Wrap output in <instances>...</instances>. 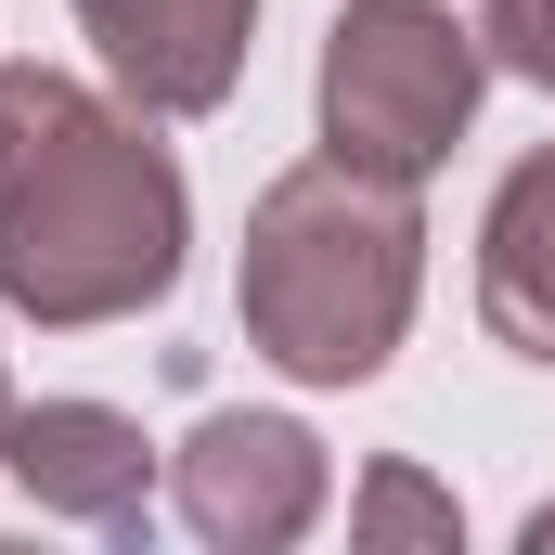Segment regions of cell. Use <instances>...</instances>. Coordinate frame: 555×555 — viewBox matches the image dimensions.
<instances>
[{"mask_svg":"<svg viewBox=\"0 0 555 555\" xmlns=\"http://www.w3.org/2000/svg\"><path fill=\"white\" fill-rule=\"evenodd\" d=\"M0 478L39 517H78V530H142L155 517V439L117 401H13Z\"/></svg>","mask_w":555,"mask_h":555,"instance_id":"6","label":"cell"},{"mask_svg":"<svg viewBox=\"0 0 555 555\" xmlns=\"http://www.w3.org/2000/svg\"><path fill=\"white\" fill-rule=\"evenodd\" d=\"M478 39H491V65H504V78L555 91V0H478Z\"/></svg>","mask_w":555,"mask_h":555,"instance_id":"9","label":"cell"},{"mask_svg":"<svg viewBox=\"0 0 555 555\" xmlns=\"http://www.w3.org/2000/svg\"><path fill=\"white\" fill-rule=\"evenodd\" d=\"M414 284H426V220H414V181H388V168L310 155L246 207L233 310H246V349L284 362L297 388L388 375V349L414 323Z\"/></svg>","mask_w":555,"mask_h":555,"instance_id":"2","label":"cell"},{"mask_svg":"<svg viewBox=\"0 0 555 555\" xmlns=\"http://www.w3.org/2000/svg\"><path fill=\"white\" fill-rule=\"evenodd\" d=\"M478 310L517 362H555V142H530L478 220Z\"/></svg>","mask_w":555,"mask_h":555,"instance_id":"7","label":"cell"},{"mask_svg":"<svg viewBox=\"0 0 555 555\" xmlns=\"http://www.w3.org/2000/svg\"><path fill=\"white\" fill-rule=\"evenodd\" d=\"M0 439H13V375H0Z\"/></svg>","mask_w":555,"mask_h":555,"instance_id":"11","label":"cell"},{"mask_svg":"<svg viewBox=\"0 0 555 555\" xmlns=\"http://www.w3.org/2000/svg\"><path fill=\"white\" fill-rule=\"evenodd\" d=\"M78 26L142 117H220L246 78L259 0H78Z\"/></svg>","mask_w":555,"mask_h":555,"instance_id":"5","label":"cell"},{"mask_svg":"<svg viewBox=\"0 0 555 555\" xmlns=\"http://www.w3.org/2000/svg\"><path fill=\"white\" fill-rule=\"evenodd\" d=\"M194 207L142 104H104L65 65H0V310L91 336L181 284Z\"/></svg>","mask_w":555,"mask_h":555,"instance_id":"1","label":"cell"},{"mask_svg":"<svg viewBox=\"0 0 555 555\" xmlns=\"http://www.w3.org/2000/svg\"><path fill=\"white\" fill-rule=\"evenodd\" d=\"M530 543H543V555H555V504H543V517H530Z\"/></svg>","mask_w":555,"mask_h":555,"instance_id":"10","label":"cell"},{"mask_svg":"<svg viewBox=\"0 0 555 555\" xmlns=\"http://www.w3.org/2000/svg\"><path fill=\"white\" fill-rule=\"evenodd\" d=\"M349 543H465V504L439 491V478H414V465H375L362 491H349Z\"/></svg>","mask_w":555,"mask_h":555,"instance_id":"8","label":"cell"},{"mask_svg":"<svg viewBox=\"0 0 555 555\" xmlns=\"http://www.w3.org/2000/svg\"><path fill=\"white\" fill-rule=\"evenodd\" d=\"M323 491H336V465H323V439L297 414H207L181 452H168V504H181V530L220 555H284L310 517H323Z\"/></svg>","mask_w":555,"mask_h":555,"instance_id":"4","label":"cell"},{"mask_svg":"<svg viewBox=\"0 0 555 555\" xmlns=\"http://www.w3.org/2000/svg\"><path fill=\"white\" fill-rule=\"evenodd\" d=\"M491 91V39L465 0H336L323 39V155L426 181Z\"/></svg>","mask_w":555,"mask_h":555,"instance_id":"3","label":"cell"}]
</instances>
